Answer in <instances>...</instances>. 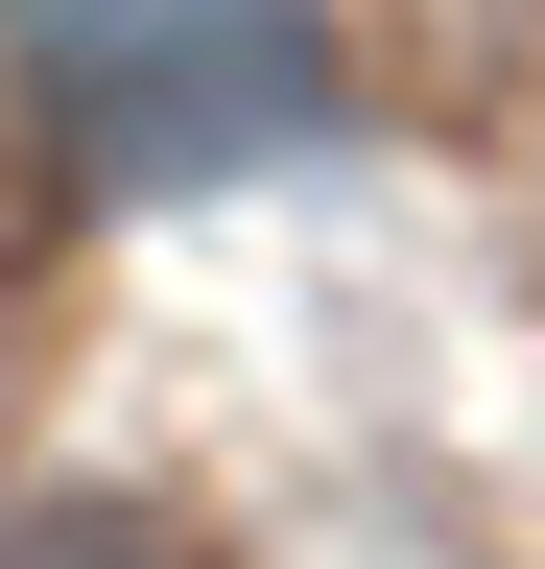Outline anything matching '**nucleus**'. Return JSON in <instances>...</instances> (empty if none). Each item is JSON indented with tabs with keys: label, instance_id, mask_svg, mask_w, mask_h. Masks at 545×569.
<instances>
[{
	"label": "nucleus",
	"instance_id": "f257e3e1",
	"mask_svg": "<svg viewBox=\"0 0 545 569\" xmlns=\"http://www.w3.org/2000/svg\"><path fill=\"white\" fill-rule=\"evenodd\" d=\"M48 71H72L95 167H214V142L285 119V0H24Z\"/></svg>",
	"mask_w": 545,
	"mask_h": 569
},
{
	"label": "nucleus",
	"instance_id": "f03ea898",
	"mask_svg": "<svg viewBox=\"0 0 545 569\" xmlns=\"http://www.w3.org/2000/svg\"><path fill=\"white\" fill-rule=\"evenodd\" d=\"M0 569H214L166 522V498H119V475H72V498H24V522H0Z\"/></svg>",
	"mask_w": 545,
	"mask_h": 569
},
{
	"label": "nucleus",
	"instance_id": "7ed1b4c3",
	"mask_svg": "<svg viewBox=\"0 0 545 569\" xmlns=\"http://www.w3.org/2000/svg\"><path fill=\"white\" fill-rule=\"evenodd\" d=\"M24 238H48V190H24V142H0V309H24Z\"/></svg>",
	"mask_w": 545,
	"mask_h": 569
}]
</instances>
